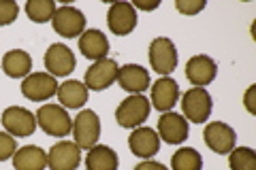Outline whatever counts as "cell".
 I'll list each match as a JSON object with an SVG mask.
<instances>
[{"mask_svg":"<svg viewBox=\"0 0 256 170\" xmlns=\"http://www.w3.org/2000/svg\"><path fill=\"white\" fill-rule=\"evenodd\" d=\"M118 72H120L118 62L111 60V58L92 62V66L86 70L84 85L88 87V90L102 92V90H107V87H111L118 81Z\"/></svg>","mask_w":256,"mask_h":170,"instance_id":"cell-11","label":"cell"},{"mask_svg":"<svg viewBox=\"0 0 256 170\" xmlns=\"http://www.w3.org/2000/svg\"><path fill=\"white\" fill-rule=\"evenodd\" d=\"M212 109H214V102L205 87H190L182 96V111H184V119L186 121L205 124L212 115Z\"/></svg>","mask_w":256,"mask_h":170,"instance_id":"cell-3","label":"cell"},{"mask_svg":"<svg viewBox=\"0 0 256 170\" xmlns=\"http://www.w3.org/2000/svg\"><path fill=\"white\" fill-rule=\"evenodd\" d=\"M171 168L173 170H201L203 168V158L196 149L182 147V149H178L173 153Z\"/></svg>","mask_w":256,"mask_h":170,"instance_id":"cell-24","label":"cell"},{"mask_svg":"<svg viewBox=\"0 0 256 170\" xmlns=\"http://www.w3.org/2000/svg\"><path fill=\"white\" fill-rule=\"evenodd\" d=\"M205 0H175V9H178L182 15H196L205 9Z\"/></svg>","mask_w":256,"mask_h":170,"instance_id":"cell-29","label":"cell"},{"mask_svg":"<svg viewBox=\"0 0 256 170\" xmlns=\"http://www.w3.org/2000/svg\"><path fill=\"white\" fill-rule=\"evenodd\" d=\"M230 170H256V153L250 147H235L228 153Z\"/></svg>","mask_w":256,"mask_h":170,"instance_id":"cell-26","label":"cell"},{"mask_svg":"<svg viewBox=\"0 0 256 170\" xmlns=\"http://www.w3.org/2000/svg\"><path fill=\"white\" fill-rule=\"evenodd\" d=\"M254 94H256V85H250L246 90V96H244V104H246V111L250 115H256V107H254Z\"/></svg>","mask_w":256,"mask_h":170,"instance_id":"cell-30","label":"cell"},{"mask_svg":"<svg viewBox=\"0 0 256 170\" xmlns=\"http://www.w3.org/2000/svg\"><path fill=\"white\" fill-rule=\"evenodd\" d=\"M180 100V85L171 77H160L152 85V107L160 113H169Z\"/></svg>","mask_w":256,"mask_h":170,"instance_id":"cell-16","label":"cell"},{"mask_svg":"<svg viewBox=\"0 0 256 170\" xmlns=\"http://www.w3.org/2000/svg\"><path fill=\"white\" fill-rule=\"evenodd\" d=\"M218 75V66L210 55H192L186 62V79L194 87H205Z\"/></svg>","mask_w":256,"mask_h":170,"instance_id":"cell-17","label":"cell"},{"mask_svg":"<svg viewBox=\"0 0 256 170\" xmlns=\"http://www.w3.org/2000/svg\"><path fill=\"white\" fill-rule=\"evenodd\" d=\"M56 96H58L60 107H64V109H82L84 104L88 102L90 90H88L82 81L68 79V81H64V83L58 85V92H56Z\"/></svg>","mask_w":256,"mask_h":170,"instance_id":"cell-20","label":"cell"},{"mask_svg":"<svg viewBox=\"0 0 256 170\" xmlns=\"http://www.w3.org/2000/svg\"><path fill=\"white\" fill-rule=\"evenodd\" d=\"M20 6L13 0H0V26H9L18 19Z\"/></svg>","mask_w":256,"mask_h":170,"instance_id":"cell-27","label":"cell"},{"mask_svg":"<svg viewBox=\"0 0 256 170\" xmlns=\"http://www.w3.org/2000/svg\"><path fill=\"white\" fill-rule=\"evenodd\" d=\"M36 126L45 134L64 139L73 130V119H70L68 111L60 107V104H43L36 111Z\"/></svg>","mask_w":256,"mask_h":170,"instance_id":"cell-1","label":"cell"},{"mask_svg":"<svg viewBox=\"0 0 256 170\" xmlns=\"http://www.w3.org/2000/svg\"><path fill=\"white\" fill-rule=\"evenodd\" d=\"M134 6V11H154L160 6L158 0H152V2H141V0H134V2H130Z\"/></svg>","mask_w":256,"mask_h":170,"instance_id":"cell-32","label":"cell"},{"mask_svg":"<svg viewBox=\"0 0 256 170\" xmlns=\"http://www.w3.org/2000/svg\"><path fill=\"white\" fill-rule=\"evenodd\" d=\"M152 104L143 94H130L128 98H124L120 102V107L116 109V121L122 128H128V130H134L139 128L143 121L150 117Z\"/></svg>","mask_w":256,"mask_h":170,"instance_id":"cell-2","label":"cell"},{"mask_svg":"<svg viewBox=\"0 0 256 170\" xmlns=\"http://www.w3.org/2000/svg\"><path fill=\"white\" fill-rule=\"evenodd\" d=\"M118 83L128 94H141L150 87V72L139 64H124L120 66Z\"/></svg>","mask_w":256,"mask_h":170,"instance_id":"cell-18","label":"cell"},{"mask_svg":"<svg viewBox=\"0 0 256 170\" xmlns=\"http://www.w3.org/2000/svg\"><path fill=\"white\" fill-rule=\"evenodd\" d=\"M79 51H82L84 58L98 62L105 60L109 53V38L102 34L100 30H86L82 36H79Z\"/></svg>","mask_w":256,"mask_h":170,"instance_id":"cell-19","label":"cell"},{"mask_svg":"<svg viewBox=\"0 0 256 170\" xmlns=\"http://www.w3.org/2000/svg\"><path fill=\"white\" fill-rule=\"evenodd\" d=\"M139 15L130 2H114L107 11V26L118 36H128L137 28Z\"/></svg>","mask_w":256,"mask_h":170,"instance_id":"cell-12","label":"cell"},{"mask_svg":"<svg viewBox=\"0 0 256 170\" xmlns=\"http://www.w3.org/2000/svg\"><path fill=\"white\" fill-rule=\"evenodd\" d=\"M158 136L160 141L169 143V145H182L184 141L188 139V121L184 119V115H180V113H162L158 119Z\"/></svg>","mask_w":256,"mask_h":170,"instance_id":"cell-14","label":"cell"},{"mask_svg":"<svg viewBox=\"0 0 256 170\" xmlns=\"http://www.w3.org/2000/svg\"><path fill=\"white\" fill-rule=\"evenodd\" d=\"M150 64L158 75L169 77L178 66V47L171 38L158 36L150 43Z\"/></svg>","mask_w":256,"mask_h":170,"instance_id":"cell-5","label":"cell"},{"mask_svg":"<svg viewBox=\"0 0 256 170\" xmlns=\"http://www.w3.org/2000/svg\"><path fill=\"white\" fill-rule=\"evenodd\" d=\"M134 170H169L164 164H160V162H154V160H143L141 164H137Z\"/></svg>","mask_w":256,"mask_h":170,"instance_id":"cell-31","label":"cell"},{"mask_svg":"<svg viewBox=\"0 0 256 170\" xmlns=\"http://www.w3.org/2000/svg\"><path fill=\"white\" fill-rule=\"evenodd\" d=\"M18 151V141L9 132H0V162H6Z\"/></svg>","mask_w":256,"mask_h":170,"instance_id":"cell-28","label":"cell"},{"mask_svg":"<svg viewBox=\"0 0 256 170\" xmlns=\"http://www.w3.org/2000/svg\"><path fill=\"white\" fill-rule=\"evenodd\" d=\"M203 141L214 153H218V156H228V153L235 149L237 134L228 124H222V121H210V124L205 126Z\"/></svg>","mask_w":256,"mask_h":170,"instance_id":"cell-10","label":"cell"},{"mask_svg":"<svg viewBox=\"0 0 256 170\" xmlns=\"http://www.w3.org/2000/svg\"><path fill=\"white\" fill-rule=\"evenodd\" d=\"M13 168L15 170H45L47 168V153L36 145H26L13 153Z\"/></svg>","mask_w":256,"mask_h":170,"instance_id":"cell-21","label":"cell"},{"mask_svg":"<svg viewBox=\"0 0 256 170\" xmlns=\"http://www.w3.org/2000/svg\"><path fill=\"white\" fill-rule=\"evenodd\" d=\"M2 70L11 79H26L32 72V58L24 49H11L2 58Z\"/></svg>","mask_w":256,"mask_h":170,"instance_id":"cell-22","label":"cell"},{"mask_svg":"<svg viewBox=\"0 0 256 170\" xmlns=\"http://www.w3.org/2000/svg\"><path fill=\"white\" fill-rule=\"evenodd\" d=\"M45 72H50L52 77H68L77 66L75 53L68 49V45L64 43H52L45 51Z\"/></svg>","mask_w":256,"mask_h":170,"instance_id":"cell-8","label":"cell"},{"mask_svg":"<svg viewBox=\"0 0 256 170\" xmlns=\"http://www.w3.org/2000/svg\"><path fill=\"white\" fill-rule=\"evenodd\" d=\"M128 147H130L132 156L150 160V158H154L160 149V136L154 128L139 126L130 132V136H128Z\"/></svg>","mask_w":256,"mask_h":170,"instance_id":"cell-15","label":"cell"},{"mask_svg":"<svg viewBox=\"0 0 256 170\" xmlns=\"http://www.w3.org/2000/svg\"><path fill=\"white\" fill-rule=\"evenodd\" d=\"M56 2L54 0H28L26 2V15L34 23H47L56 15Z\"/></svg>","mask_w":256,"mask_h":170,"instance_id":"cell-25","label":"cell"},{"mask_svg":"<svg viewBox=\"0 0 256 170\" xmlns=\"http://www.w3.org/2000/svg\"><path fill=\"white\" fill-rule=\"evenodd\" d=\"M2 126L13 139H26L36 130V115L24 107H9L2 111Z\"/></svg>","mask_w":256,"mask_h":170,"instance_id":"cell-7","label":"cell"},{"mask_svg":"<svg viewBox=\"0 0 256 170\" xmlns=\"http://www.w3.org/2000/svg\"><path fill=\"white\" fill-rule=\"evenodd\" d=\"M58 81L50 72H30L22 81V94L32 102H45L58 92Z\"/></svg>","mask_w":256,"mask_h":170,"instance_id":"cell-9","label":"cell"},{"mask_svg":"<svg viewBox=\"0 0 256 170\" xmlns=\"http://www.w3.org/2000/svg\"><path fill=\"white\" fill-rule=\"evenodd\" d=\"M54 30L62 38H79L86 32V15L77 6H58L54 15Z\"/></svg>","mask_w":256,"mask_h":170,"instance_id":"cell-6","label":"cell"},{"mask_svg":"<svg viewBox=\"0 0 256 170\" xmlns=\"http://www.w3.org/2000/svg\"><path fill=\"white\" fill-rule=\"evenodd\" d=\"M118 153L107 145H94L86 153V168L88 170H118Z\"/></svg>","mask_w":256,"mask_h":170,"instance_id":"cell-23","label":"cell"},{"mask_svg":"<svg viewBox=\"0 0 256 170\" xmlns=\"http://www.w3.org/2000/svg\"><path fill=\"white\" fill-rule=\"evenodd\" d=\"M82 164V149L70 141H58L47 153V166L52 170H77Z\"/></svg>","mask_w":256,"mask_h":170,"instance_id":"cell-13","label":"cell"},{"mask_svg":"<svg viewBox=\"0 0 256 170\" xmlns=\"http://www.w3.org/2000/svg\"><path fill=\"white\" fill-rule=\"evenodd\" d=\"M73 136L79 149H92L100 139V119L92 109H84L73 119Z\"/></svg>","mask_w":256,"mask_h":170,"instance_id":"cell-4","label":"cell"}]
</instances>
